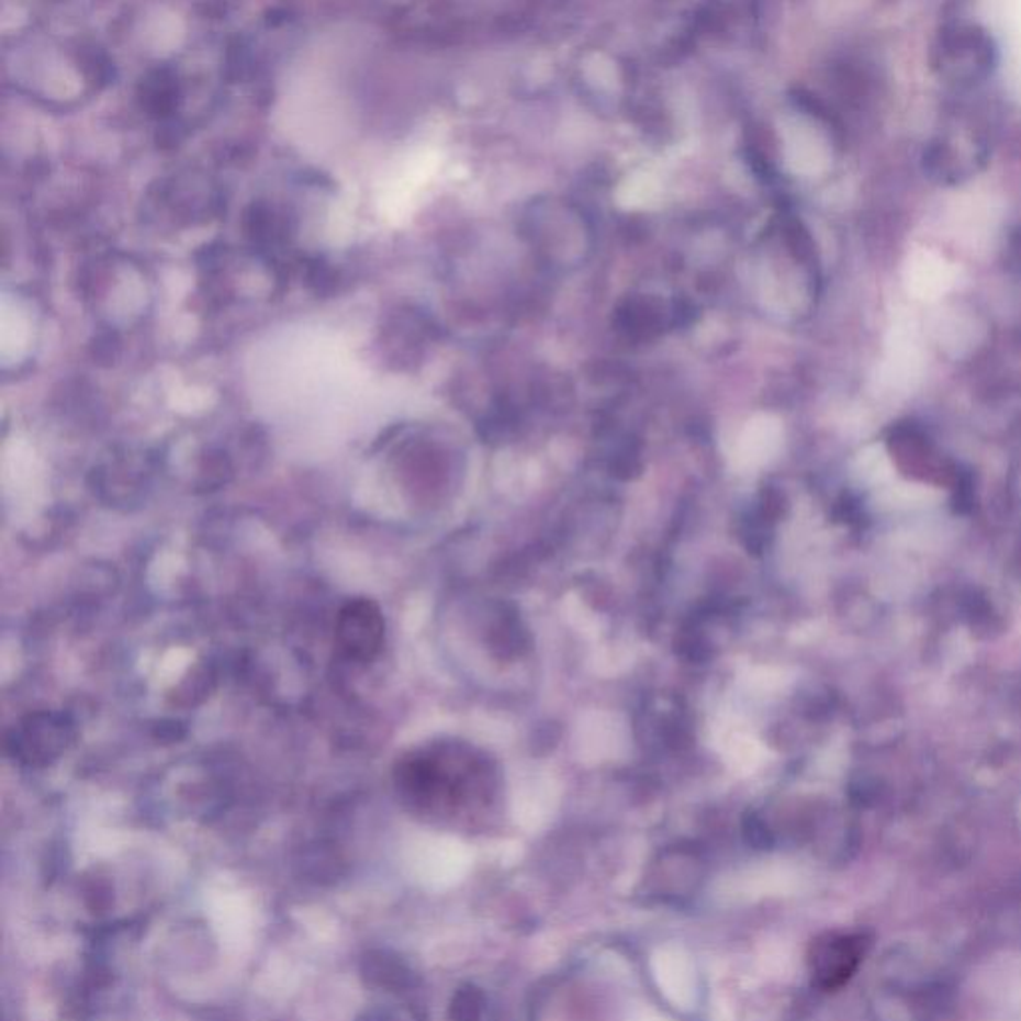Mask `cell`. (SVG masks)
Masks as SVG:
<instances>
[{
    "label": "cell",
    "mask_w": 1021,
    "mask_h": 1021,
    "mask_svg": "<svg viewBox=\"0 0 1021 1021\" xmlns=\"http://www.w3.org/2000/svg\"><path fill=\"white\" fill-rule=\"evenodd\" d=\"M112 900H114L112 888L104 880H94L85 888V902L90 908V912H106Z\"/></svg>",
    "instance_id": "8992f818"
},
{
    "label": "cell",
    "mask_w": 1021,
    "mask_h": 1021,
    "mask_svg": "<svg viewBox=\"0 0 1021 1021\" xmlns=\"http://www.w3.org/2000/svg\"><path fill=\"white\" fill-rule=\"evenodd\" d=\"M72 740V725L63 715L34 713L19 722L9 737V749L29 766L56 761Z\"/></svg>",
    "instance_id": "7a4b0ae2"
},
{
    "label": "cell",
    "mask_w": 1021,
    "mask_h": 1021,
    "mask_svg": "<svg viewBox=\"0 0 1021 1021\" xmlns=\"http://www.w3.org/2000/svg\"><path fill=\"white\" fill-rule=\"evenodd\" d=\"M359 974L371 988L400 991L412 986V969L390 950H368L359 962Z\"/></svg>",
    "instance_id": "5b68a950"
},
{
    "label": "cell",
    "mask_w": 1021,
    "mask_h": 1021,
    "mask_svg": "<svg viewBox=\"0 0 1021 1021\" xmlns=\"http://www.w3.org/2000/svg\"><path fill=\"white\" fill-rule=\"evenodd\" d=\"M935 66L956 82H976L991 70L996 48L986 31L976 24H945L935 44Z\"/></svg>",
    "instance_id": "6da1fadb"
},
{
    "label": "cell",
    "mask_w": 1021,
    "mask_h": 1021,
    "mask_svg": "<svg viewBox=\"0 0 1021 1021\" xmlns=\"http://www.w3.org/2000/svg\"><path fill=\"white\" fill-rule=\"evenodd\" d=\"M383 637L385 620L380 607L370 598H354L339 610L336 620V644L349 661H373L381 651Z\"/></svg>",
    "instance_id": "3957f363"
},
{
    "label": "cell",
    "mask_w": 1021,
    "mask_h": 1021,
    "mask_svg": "<svg viewBox=\"0 0 1021 1021\" xmlns=\"http://www.w3.org/2000/svg\"><path fill=\"white\" fill-rule=\"evenodd\" d=\"M862 956V944L859 938L852 935H830L824 942L816 945L815 974L828 988H834L859 966Z\"/></svg>",
    "instance_id": "277c9868"
}]
</instances>
